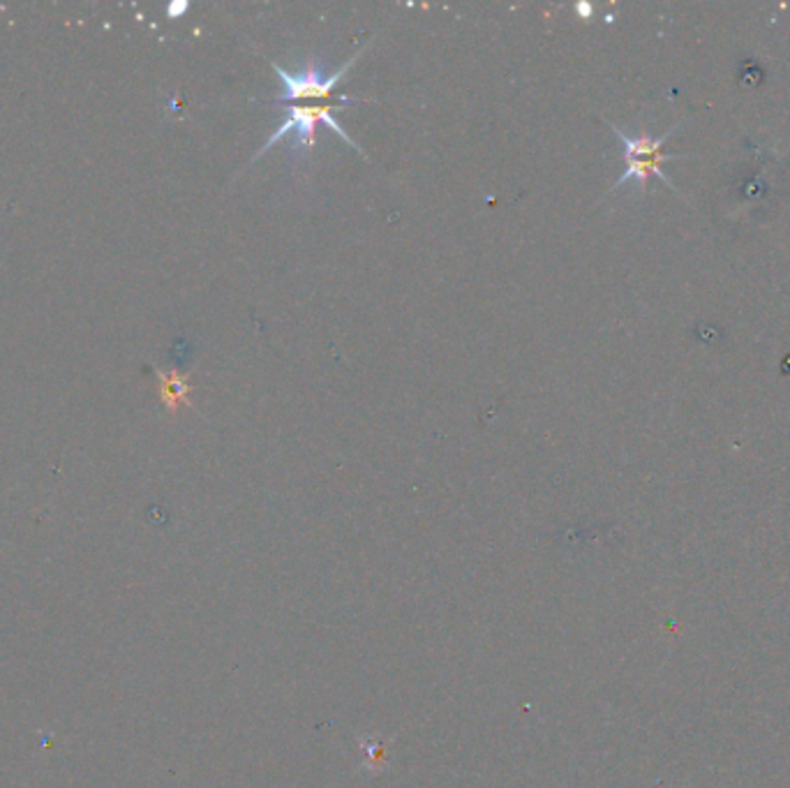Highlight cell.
I'll return each instance as SVG.
<instances>
[{
	"label": "cell",
	"instance_id": "cell-1",
	"mask_svg": "<svg viewBox=\"0 0 790 788\" xmlns=\"http://www.w3.org/2000/svg\"><path fill=\"white\" fill-rule=\"evenodd\" d=\"M350 103H363V99L358 97H350V99H338V103H317V105H287V118H282V124L275 128V132L263 141V146L252 155L250 165H255L257 160L261 155H267L278 141H282L285 137H292V157L296 160L298 165H310V157H313V151H315V144H317V126H327L333 134H338L342 141H347L350 149L358 151L363 157H366V153H363V149L356 144V141L344 132V128L335 120V109H340L342 105H350Z\"/></svg>",
	"mask_w": 790,
	"mask_h": 788
},
{
	"label": "cell",
	"instance_id": "cell-2",
	"mask_svg": "<svg viewBox=\"0 0 790 788\" xmlns=\"http://www.w3.org/2000/svg\"><path fill=\"white\" fill-rule=\"evenodd\" d=\"M608 126H611V130L615 132V137L622 141V151H624V174L615 180V186L611 188V192H617L622 190L629 180H636L638 188L645 190L647 180H650L652 176H657L659 180H663L665 188H671L680 199L684 197L677 186L673 184L671 178L665 176L663 172V165L671 163V160H680V157H686V155H680V153H665L663 151V144L668 139H671L675 134V130L682 126L680 120L671 128L665 130L661 137H652L647 132H640V134H626L622 128H617L615 124H611V120H605Z\"/></svg>",
	"mask_w": 790,
	"mask_h": 788
},
{
	"label": "cell",
	"instance_id": "cell-3",
	"mask_svg": "<svg viewBox=\"0 0 790 788\" xmlns=\"http://www.w3.org/2000/svg\"><path fill=\"white\" fill-rule=\"evenodd\" d=\"M363 51H366V47H361L358 54H354L347 63L335 70L333 74H323V68H319L317 63H308L306 68H300L296 72L280 68L278 63H271L282 84V91L278 93L273 103L292 105V103H306V99H315V103H321L323 99V103H331L335 86L347 79V72L354 68Z\"/></svg>",
	"mask_w": 790,
	"mask_h": 788
},
{
	"label": "cell",
	"instance_id": "cell-4",
	"mask_svg": "<svg viewBox=\"0 0 790 788\" xmlns=\"http://www.w3.org/2000/svg\"><path fill=\"white\" fill-rule=\"evenodd\" d=\"M162 381H165V387H162V389H165V398H167V402H169L172 408L176 405L178 400L190 402V398H188L190 387H188V384H186L184 379H178L176 375H167V377L162 375Z\"/></svg>",
	"mask_w": 790,
	"mask_h": 788
}]
</instances>
